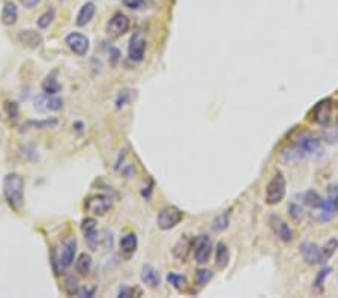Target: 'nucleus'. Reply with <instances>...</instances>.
Segmentation results:
<instances>
[{
	"label": "nucleus",
	"mask_w": 338,
	"mask_h": 298,
	"mask_svg": "<svg viewBox=\"0 0 338 298\" xmlns=\"http://www.w3.org/2000/svg\"><path fill=\"white\" fill-rule=\"evenodd\" d=\"M137 246H139V240H137V235H135L134 232L123 235L119 241L120 252L125 258H131L135 253V250H137Z\"/></svg>",
	"instance_id": "obj_16"
},
{
	"label": "nucleus",
	"mask_w": 338,
	"mask_h": 298,
	"mask_svg": "<svg viewBox=\"0 0 338 298\" xmlns=\"http://www.w3.org/2000/svg\"><path fill=\"white\" fill-rule=\"evenodd\" d=\"M95 12H96L95 3H93V2H86V3L80 8V11H79V14H77L76 24H77V26H80V27H83V26L89 24V23L92 21V18H93Z\"/></svg>",
	"instance_id": "obj_19"
},
{
	"label": "nucleus",
	"mask_w": 338,
	"mask_h": 298,
	"mask_svg": "<svg viewBox=\"0 0 338 298\" xmlns=\"http://www.w3.org/2000/svg\"><path fill=\"white\" fill-rule=\"evenodd\" d=\"M192 246H194V240L191 236H188V235H183L180 240L174 244V247H173V256L177 259V261H186V258H188V255H189V252H191V249H192Z\"/></svg>",
	"instance_id": "obj_15"
},
{
	"label": "nucleus",
	"mask_w": 338,
	"mask_h": 298,
	"mask_svg": "<svg viewBox=\"0 0 338 298\" xmlns=\"http://www.w3.org/2000/svg\"><path fill=\"white\" fill-rule=\"evenodd\" d=\"M332 202H334V206H335V209L338 211V196H337V198H335V199H334Z\"/></svg>",
	"instance_id": "obj_40"
},
{
	"label": "nucleus",
	"mask_w": 338,
	"mask_h": 298,
	"mask_svg": "<svg viewBox=\"0 0 338 298\" xmlns=\"http://www.w3.org/2000/svg\"><path fill=\"white\" fill-rule=\"evenodd\" d=\"M337 250H338V240H337V238H331V240H328V241L325 243V246L322 247V258H323V262H325V261H329V259L335 255Z\"/></svg>",
	"instance_id": "obj_27"
},
{
	"label": "nucleus",
	"mask_w": 338,
	"mask_h": 298,
	"mask_svg": "<svg viewBox=\"0 0 338 298\" xmlns=\"http://www.w3.org/2000/svg\"><path fill=\"white\" fill-rule=\"evenodd\" d=\"M304 202H305L308 206L314 208V209H320V208H322V205H323V202H325V199H322V196H320L317 192L310 190V192H307V193H305V196H304Z\"/></svg>",
	"instance_id": "obj_26"
},
{
	"label": "nucleus",
	"mask_w": 338,
	"mask_h": 298,
	"mask_svg": "<svg viewBox=\"0 0 338 298\" xmlns=\"http://www.w3.org/2000/svg\"><path fill=\"white\" fill-rule=\"evenodd\" d=\"M229 227V214L226 212V214H223V215H220L218 218H215V221H214V224H212V229L215 230V232H223V230H226Z\"/></svg>",
	"instance_id": "obj_34"
},
{
	"label": "nucleus",
	"mask_w": 338,
	"mask_h": 298,
	"mask_svg": "<svg viewBox=\"0 0 338 298\" xmlns=\"http://www.w3.org/2000/svg\"><path fill=\"white\" fill-rule=\"evenodd\" d=\"M113 206V200L107 195H96L86 200L84 209L93 215H105Z\"/></svg>",
	"instance_id": "obj_5"
},
{
	"label": "nucleus",
	"mask_w": 338,
	"mask_h": 298,
	"mask_svg": "<svg viewBox=\"0 0 338 298\" xmlns=\"http://www.w3.org/2000/svg\"><path fill=\"white\" fill-rule=\"evenodd\" d=\"M120 2L129 9H139L145 3V0H120Z\"/></svg>",
	"instance_id": "obj_35"
},
{
	"label": "nucleus",
	"mask_w": 338,
	"mask_h": 298,
	"mask_svg": "<svg viewBox=\"0 0 338 298\" xmlns=\"http://www.w3.org/2000/svg\"><path fill=\"white\" fill-rule=\"evenodd\" d=\"M299 253L302 256V259L305 261V264L308 265H317L323 262L322 258V247H319L314 243H302L299 246Z\"/></svg>",
	"instance_id": "obj_11"
},
{
	"label": "nucleus",
	"mask_w": 338,
	"mask_h": 298,
	"mask_svg": "<svg viewBox=\"0 0 338 298\" xmlns=\"http://www.w3.org/2000/svg\"><path fill=\"white\" fill-rule=\"evenodd\" d=\"M95 291H96V288L95 286H92V288H87V286H84V288H80V289H77V295L79 297H93L95 295Z\"/></svg>",
	"instance_id": "obj_37"
},
{
	"label": "nucleus",
	"mask_w": 338,
	"mask_h": 298,
	"mask_svg": "<svg viewBox=\"0 0 338 298\" xmlns=\"http://www.w3.org/2000/svg\"><path fill=\"white\" fill-rule=\"evenodd\" d=\"M298 143L304 149L305 154H313V152H316L320 148V140L316 139V137H310V136L308 137H302Z\"/></svg>",
	"instance_id": "obj_25"
},
{
	"label": "nucleus",
	"mask_w": 338,
	"mask_h": 298,
	"mask_svg": "<svg viewBox=\"0 0 338 298\" xmlns=\"http://www.w3.org/2000/svg\"><path fill=\"white\" fill-rule=\"evenodd\" d=\"M5 111H6V114H8V117L11 119V121H17L18 113H20L18 104L15 101H6L5 102Z\"/></svg>",
	"instance_id": "obj_33"
},
{
	"label": "nucleus",
	"mask_w": 338,
	"mask_h": 298,
	"mask_svg": "<svg viewBox=\"0 0 338 298\" xmlns=\"http://www.w3.org/2000/svg\"><path fill=\"white\" fill-rule=\"evenodd\" d=\"M60 83L57 82V71H53L51 74H48L45 77V80L42 82V91L47 95H56L60 91Z\"/></svg>",
	"instance_id": "obj_23"
},
{
	"label": "nucleus",
	"mask_w": 338,
	"mask_h": 298,
	"mask_svg": "<svg viewBox=\"0 0 338 298\" xmlns=\"http://www.w3.org/2000/svg\"><path fill=\"white\" fill-rule=\"evenodd\" d=\"M332 116V101L329 98L319 101L313 108V121L319 125H328Z\"/></svg>",
	"instance_id": "obj_9"
},
{
	"label": "nucleus",
	"mask_w": 338,
	"mask_h": 298,
	"mask_svg": "<svg viewBox=\"0 0 338 298\" xmlns=\"http://www.w3.org/2000/svg\"><path fill=\"white\" fill-rule=\"evenodd\" d=\"M289 217L295 223H299L304 218V209L298 203H292V205H289Z\"/></svg>",
	"instance_id": "obj_31"
},
{
	"label": "nucleus",
	"mask_w": 338,
	"mask_h": 298,
	"mask_svg": "<svg viewBox=\"0 0 338 298\" xmlns=\"http://www.w3.org/2000/svg\"><path fill=\"white\" fill-rule=\"evenodd\" d=\"M270 227H272L274 233L280 238L281 241H284V243L293 241V238H295L293 229L284 220H281L278 215H272V217H270Z\"/></svg>",
	"instance_id": "obj_12"
},
{
	"label": "nucleus",
	"mask_w": 338,
	"mask_h": 298,
	"mask_svg": "<svg viewBox=\"0 0 338 298\" xmlns=\"http://www.w3.org/2000/svg\"><path fill=\"white\" fill-rule=\"evenodd\" d=\"M63 105L62 99L54 95H41L35 99V107L38 110H47V111H57Z\"/></svg>",
	"instance_id": "obj_14"
},
{
	"label": "nucleus",
	"mask_w": 338,
	"mask_h": 298,
	"mask_svg": "<svg viewBox=\"0 0 338 298\" xmlns=\"http://www.w3.org/2000/svg\"><path fill=\"white\" fill-rule=\"evenodd\" d=\"M194 259L197 264H206L212 253V241L208 235H198L194 240Z\"/></svg>",
	"instance_id": "obj_4"
},
{
	"label": "nucleus",
	"mask_w": 338,
	"mask_h": 298,
	"mask_svg": "<svg viewBox=\"0 0 338 298\" xmlns=\"http://www.w3.org/2000/svg\"><path fill=\"white\" fill-rule=\"evenodd\" d=\"M0 18H2V23L5 26H14L17 23V18H18V8L14 2H6L3 5V9H2V15H0Z\"/></svg>",
	"instance_id": "obj_20"
},
{
	"label": "nucleus",
	"mask_w": 338,
	"mask_h": 298,
	"mask_svg": "<svg viewBox=\"0 0 338 298\" xmlns=\"http://www.w3.org/2000/svg\"><path fill=\"white\" fill-rule=\"evenodd\" d=\"M230 262V253L229 249L224 243H218L217 244V252H215V264L218 267V270H224Z\"/></svg>",
	"instance_id": "obj_22"
},
{
	"label": "nucleus",
	"mask_w": 338,
	"mask_h": 298,
	"mask_svg": "<svg viewBox=\"0 0 338 298\" xmlns=\"http://www.w3.org/2000/svg\"><path fill=\"white\" fill-rule=\"evenodd\" d=\"M129 26H131L129 18H128L125 14H122V12H116V14L108 20L105 29H107L108 36H111V38H119V36L125 35V33L129 30Z\"/></svg>",
	"instance_id": "obj_6"
},
{
	"label": "nucleus",
	"mask_w": 338,
	"mask_h": 298,
	"mask_svg": "<svg viewBox=\"0 0 338 298\" xmlns=\"http://www.w3.org/2000/svg\"><path fill=\"white\" fill-rule=\"evenodd\" d=\"M65 42H66L68 47L71 48V51H74L77 56H86L89 53V48H90L89 39L84 35L79 33V32L70 33L65 38Z\"/></svg>",
	"instance_id": "obj_7"
},
{
	"label": "nucleus",
	"mask_w": 338,
	"mask_h": 298,
	"mask_svg": "<svg viewBox=\"0 0 338 298\" xmlns=\"http://www.w3.org/2000/svg\"><path fill=\"white\" fill-rule=\"evenodd\" d=\"M167 280L170 285H173L177 291H183L186 288V277L182 274H176V273H169Z\"/></svg>",
	"instance_id": "obj_30"
},
{
	"label": "nucleus",
	"mask_w": 338,
	"mask_h": 298,
	"mask_svg": "<svg viewBox=\"0 0 338 298\" xmlns=\"http://www.w3.org/2000/svg\"><path fill=\"white\" fill-rule=\"evenodd\" d=\"M3 196L14 211H20L24 205V180L18 173H8L3 180Z\"/></svg>",
	"instance_id": "obj_1"
},
{
	"label": "nucleus",
	"mask_w": 338,
	"mask_h": 298,
	"mask_svg": "<svg viewBox=\"0 0 338 298\" xmlns=\"http://www.w3.org/2000/svg\"><path fill=\"white\" fill-rule=\"evenodd\" d=\"M304 155H307L305 152H304V149L299 146V143L296 142L295 145H292L290 148H287V149H284V152L281 154V160L284 161V163H296V161H299Z\"/></svg>",
	"instance_id": "obj_21"
},
{
	"label": "nucleus",
	"mask_w": 338,
	"mask_h": 298,
	"mask_svg": "<svg viewBox=\"0 0 338 298\" xmlns=\"http://www.w3.org/2000/svg\"><path fill=\"white\" fill-rule=\"evenodd\" d=\"M18 41L23 45L29 47V48H36V47H39L42 44V35L39 32L30 30V29L29 30H21L18 33Z\"/></svg>",
	"instance_id": "obj_18"
},
{
	"label": "nucleus",
	"mask_w": 338,
	"mask_h": 298,
	"mask_svg": "<svg viewBox=\"0 0 338 298\" xmlns=\"http://www.w3.org/2000/svg\"><path fill=\"white\" fill-rule=\"evenodd\" d=\"M337 125H338V119H337Z\"/></svg>",
	"instance_id": "obj_41"
},
{
	"label": "nucleus",
	"mask_w": 338,
	"mask_h": 298,
	"mask_svg": "<svg viewBox=\"0 0 338 298\" xmlns=\"http://www.w3.org/2000/svg\"><path fill=\"white\" fill-rule=\"evenodd\" d=\"M286 192H287L286 178H284V175L281 172H278V173H275V176L266 186L264 202L267 205H277L286 198Z\"/></svg>",
	"instance_id": "obj_2"
},
{
	"label": "nucleus",
	"mask_w": 338,
	"mask_h": 298,
	"mask_svg": "<svg viewBox=\"0 0 338 298\" xmlns=\"http://www.w3.org/2000/svg\"><path fill=\"white\" fill-rule=\"evenodd\" d=\"M90 268H92V258H90V255L82 253L79 256V259L76 261V270H77V273H80L82 276H86L90 271Z\"/></svg>",
	"instance_id": "obj_24"
},
{
	"label": "nucleus",
	"mask_w": 338,
	"mask_h": 298,
	"mask_svg": "<svg viewBox=\"0 0 338 298\" xmlns=\"http://www.w3.org/2000/svg\"><path fill=\"white\" fill-rule=\"evenodd\" d=\"M182 218H183V214L177 206H166L160 211L157 223L161 230H170L176 227L182 221Z\"/></svg>",
	"instance_id": "obj_3"
},
{
	"label": "nucleus",
	"mask_w": 338,
	"mask_h": 298,
	"mask_svg": "<svg viewBox=\"0 0 338 298\" xmlns=\"http://www.w3.org/2000/svg\"><path fill=\"white\" fill-rule=\"evenodd\" d=\"M21 2V5L24 6V8H27V9H32V8H35L41 0H20Z\"/></svg>",
	"instance_id": "obj_38"
},
{
	"label": "nucleus",
	"mask_w": 338,
	"mask_h": 298,
	"mask_svg": "<svg viewBox=\"0 0 338 298\" xmlns=\"http://www.w3.org/2000/svg\"><path fill=\"white\" fill-rule=\"evenodd\" d=\"M82 230L84 233V238L92 250H96L98 246V232H96V220L92 217H87L82 221Z\"/></svg>",
	"instance_id": "obj_13"
},
{
	"label": "nucleus",
	"mask_w": 338,
	"mask_h": 298,
	"mask_svg": "<svg viewBox=\"0 0 338 298\" xmlns=\"http://www.w3.org/2000/svg\"><path fill=\"white\" fill-rule=\"evenodd\" d=\"M140 277H142V282L151 289H157L161 285V276L158 270H155L152 265H143Z\"/></svg>",
	"instance_id": "obj_17"
},
{
	"label": "nucleus",
	"mask_w": 338,
	"mask_h": 298,
	"mask_svg": "<svg viewBox=\"0 0 338 298\" xmlns=\"http://www.w3.org/2000/svg\"><path fill=\"white\" fill-rule=\"evenodd\" d=\"M331 271H332V268L331 267H325V268H322L319 273H317V276H316V279H314V289L317 291V292H323V285H325V280H326V277L331 274Z\"/></svg>",
	"instance_id": "obj_28"
},
{
	"label": "nucleus",
	"mask_w": 338,
	"mask_h": 298,
	"mask_svg": "<svg viewBox=\"0 0 338 298\" xmlns=\"http://www.w3.org/2000/svg\"><path fill=\"white\" fill-rule=\"evenodd\" d=\"M212 279V271L209 270H198L195 273V282L198 286H205L206 283H209Z\"/></svg>",
	"instance_id": "obj_32"
},
{
	"label": "nucleus",
	"mask_w": 338,
	"mask_h": 298,
	"mask_svg": "<svg viewBox=\"0 0 338 298\" xmlns=\"http://www.w3.org/2000/svg\"><path fill=\"white\" fill-rule=\"evenodd\" d=\"M57 124V121L56 119H47V121H39V122H30V125H33V127H36V128H50V127H53V125H56Z\"/></svg>",
	"instance_id": "obj_36"
},
{
	"label": "nucleus",
	"mask_w": 338,
	"mask_h": 298,
	"mask_svg": "<svg viewBox=\"0 0 338 298\" xmlns=\"http://www.w3.org/2000/svg\"><path fill=\"white\" fill-rule=\"evenodd\" d=\"M77 253V240L74 236L71 238H66L62 244V250H60V256H59V264L62 268H68L71 267L74 262Z\"/></svg>",
	"instance_id": "obj_8"
},
{
	"label": "nucleus",
	"mask_w": 338,
	"mask_h": 298,
	"mask_svg": "<svg viewBox=\"0 0 338 298\" xmlns=\"http://www.w3.org/2000/svg\"><path fill=\"white\" fill-rule=\"evenodd\" d=\"M145 51H146V39L143 38V35L140 32H137L129 41L128 56L134 62H142L145 57Z\"/></svg>",
	"instance_id": "obj_10"
},
{
	"label": "nucleus",
	"mask_w": 338,
	"mask_h": 298,
	"mask_svg": "<svg viewBox=\"0 0 338 298\" xmlns=\"http://www.w3.org/2000/svg\"><path fill=\"white\" fill-rule=\"evenodd\" d=\"M132 289L128 288V286H122L120 291H119V297H123V298H128V297H132Z\"/></svg>",
	"instance_id": "obj_39"
},
{
	"label": "nucleus",
	"mask_w": 338,
	"mask_h": 298,
	"mask_svg": "<svg viewBox=\"0 0 338 298\" xmlns=\"http://www.w3.org/2000/svg\"><path fill=\"white\" fill-rule=\"evenodd\" d=\"M54 17H56V9L54 8H50V9H47L39 18H38V27L39 29H47L51 23H53V20H54Z\"/></svg>",
	"instance_id": "obj_29"
}]
</instances>
